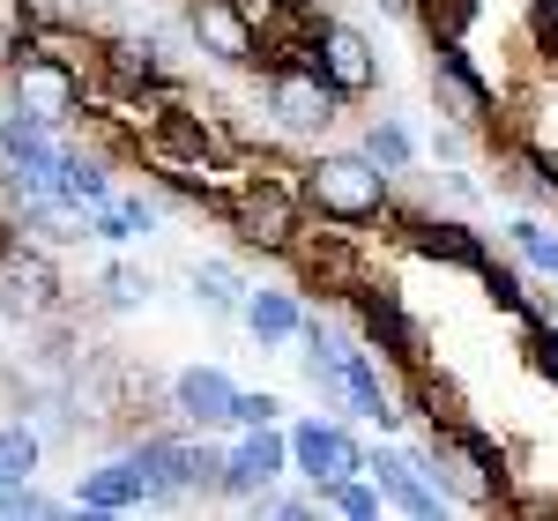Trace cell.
I'll return each mask as SVG.
<instances>
[{
	"label": "cell",
	"mask_w": 558,
	"mask_h": 521,
	"mask_svg": "<svg viewBox=\"0 0 558 521\" xmlns=\"http://www.w3.org/2000/svg\"><path fill=\"white\" fill-rule=\"evenodd\" d=\"M97 75H105L112 89H157V83H172V75H165V52H157L149 31H120V38H105V45H97Z\"/></svg>",
	"instance_id": "44dd1931"
},
{
	"label": "cell",
	"mask_w": 558,
	"mask_h": 521,
	"mask_svg": "<svg viewBox=\"0 0 558 521\" xmlns=\"http://www.w3.org/2000/svg\"><path fill=\"white\" fill-rule=\"evenodd\" d=\"M194 499H223V439L194 433Z\"/></svg>",
	"instance_id": "1f68e13d"
},
{
	"label": "cell",
	"mask_w": 558,
	"mask_h": 521,
	"mask_svg": "<svg viewBox=\"0 0 558 521\" xmlns=\"http://www.w3.org/2000/svg\"><path fill=\"white\" fill-rule=\"evenodd\" d=\"M216 209L239 231V246H254V254H291L299 231L313 223V209H305V194H299V172L291 165H268V157L223 179Z\"/></svg>",
	"instance_id": "7a4b0ae2"
},
{
	"label": "cell",
	"mask_w": 558,
	"mask_h": 521,
	"mask_svg": "<svg viewBox=\"0 0 558 521\" xmlns=\"http://www.w3.org/2000/svg\"><path fill=\"white\" fill-rule=\"evenodd\" d=\"M112 202H120V217H128L134 239H149V231H157V202H149V194H112Z\"/></svg>",
	"instance_id": "74e56055"
},
{
	"label": "cell",
	"mask_w": 558,
	"mask_h": 521,
	"mask_svg": "<svg viewBox=\"0 0 558 521\" xmlns=\"http://www.w3.org/2000/svg\"><path fill=\"white\" fill-rule=\"evenodd\" d=\"M299 194L313 223H336V231H373L395 217V172H380L365 149H313L299 165Z\"/></svg>",
	"instance_id": "6da1fadb"
},
{
	"label": "cell",
	"mask_w": 558,
	"mask_h": 521,
	"mask_svg": "<svg viewBox=\"0 0 558 521\" xmlns=\"http://www.w3.org/2000/svg\"><path fill=\"white\" fill-rule=\"evenodd\" d=\"M231 402H239V380L223 365H186L165 388V410H172L186 433H231Z\"/></svg>",
	"instance_id": "2e32d148"
},
{
	"label": "cell",
	"mask_w": 558,
	"mask_h": 521,
	"mask_svg": "<svg viewBox=\"0 0 558 521\" xmlns=\"http://www.w3.org/2000/svg\"><path fill=\"white\" fill-rule=\"evenodd\" d=\"M291 433V477H305L320 499L336 492L343 477H357L365 470V439L350 433L343 410H313V417H291L283 425Z\"/></svg>",
	"instance_id": "52a82bcc"
},
{
	"label": "cell",
	"mask_w": 558,
	"mask_h": 521,
	"mask_svg": "<svg viewBox=\"0 0 558 521\" xmlns=\"http://www.w3.org/2000/svg\"><path fill=\"white\" fill-rule=\"evenodd\" d=\"M432 157H439V165H470V128L439 120V128H432Z\"/></svg>",
	"instance_id": "d590c367"
},
{
	"label": "cell",
	"mask_w": 558,
	"mask_h": 521,
	"mask_svg": "<svg viewBox=\"0 0 558 521\" xmlns=\"http://www.w3.org/2000/svg\"><path fill=\"white\" fill-rule=\"evenodd\" d=\"M186 283H194V305H202V313L239 320V305H246V276H239V260H194Z\"/></svg>",
	"instance_id": "484cf974"
},
{
	"label": "cell",
	"mask_w": 558,
	"mask_h": 521,
	"mask_svg": "<svg viewBox=\"0 0 558 521\" xmlns=\"http://www.w3.org/2000/svg\"><path fill=\"white\" fill-rule=\"evenodd\" d=\"M299 45H305V60L328 75V89H336L343 105H365V97L380 89V52H373V38H365L357 23H343V15H313Z\"/></svg>",
	"instance_id": "ba28073f"
},
{
	"label": "cell",
	"mask_w": 558,
	"mask_h": 521,
	"mask_svg": "<svg viewBox=\"0 0 558 521\" xmlns=\"http://www.w3.org/2000/svg\"><path fill=\"white\" fill-rule=\"evenodd\" d=\"M283 477H291V433H283V425H246V433H231V447H223V499L254 507L260 492H276Z\"/></svg>",
	"instance_id": "4fadbf2b"
},
{
	"label": "cell",
	"mask_w": 558,
	"mask_h": 521,
	"mask_svg": "<svg viewBox=\"0 0 558 521\" xmlns=\"http://www.w3.org/2000/svg\"><path fill=\"white\" fill-rule=\"evenodd\" d=\"M425 470L447 492V507H476V514L507 507V462H499V447L484 433H470V425H454V417H432Z\"/></svg>",
	"instance_id": "3957f363"
},
{
	"label": "cell",
	"mask_w": 558,
	"mask_h": 521,
	"mask_svg": "<svg viewBox=\"0 0 558 521\" xmlns=\"http://www.w3.org/2000/svg\"><path fill=\"white\" fill-rule=\"evenodd\" d=\"M343 305H350V320H357V343H373L387 358V365H402V373H425V328L402 313V299L387 291V283H350L343 291Z\"/></svg>",
	"instance_id": "8fae6325"
},
{
	"label": "cell",
	"mask_w": 558,
	"mask_h": 521,
	"mask_svg": "<svg viewBox=\"0 0 558 521\" xmlns=\"http://www.w3.org/2000/svg\"><path fill=\"white\" fill-rule=\"evenodd\" d=\"M120 186H112V165L97 157V149H83V142H68L60 149V179H52V202L60 209H75V217H89V209H105Z\"/></svg>",
	"instance_id": "603a6c76"
},
{
	"label": "cell",
	"mask_w": 558,
	"mask_h": 521,
	"mask_svg": "<svg viewBox=\"0 0 558 521\" xmlns=\"http://www.w3.org/2000/svg\"><path fill=\"white\" fill-rule=\"evenodd\" d=\"M149 291H157V276L134 268V260H105V268H97V299H105V313H142Z\"/></svg>",
	"instance_id": "83f0119b"
},
{
	"label": "cell",
	"mask_w": 558,
	"mask_h": 521,
	"mask_svg": "<svg viewBox=\"0 0 558 521\" xmlns=\"http://www.w3.org/2000/svg\"><path fill=\"white\" fill-rule=\"evenodd\" d=\"M68 507H75V514H142V507H149V477H142L134 447L128 455H105L97 470H83Z\"/></svg>",
	"instance_id": "e0dca14e"
},
{
	"label": "cell",
	"mask_w": 558,
	"mask_h": 521,
	"mask_svg": "<svg viewBox=\"0 0 558 521\" xmlns=\"http://www.w3.org/2000/svg\"><path fill=\"white\" fill-rule=\"evenodd\" d=\"M529 365H536V373L558 388V320H544V328L529 336Z\"/></svg>",
	"instance_id": "8d00e7d4"
},
{
	"label": "cell",
	"mask_w": 558,
	"mask_h": 521,
	"mask_svg": "<svg viewBox=\"0 0 558 521\" xmlns=\"http://www.w3.org/2000/svg\"><path fill=\"white\" fill-rule=\"evenodd\" d=\"M507 246H514V268H521V276L558 283V223L551 217H514V223H507Z\"/></svg>",
	"instance_id": "d4e9b609"
},
{
	"label": "cell",
	"mask_w": 558,
	"mask_h": 521,
	"mask_svg": "<svg viewBox=\"0 0 558 521\" xmlns=\"http://www.w3.org/2000/svg\"><path fill=\"white\" fill-rule=\"evenodd\" d=\"M254 507H260V514H276V521H313L328 499H320V492H260Z\"/></svg>",
	"instance_id": "836d02e7"
},
{
	"label": "cell",
	"mask_w": 558,
	"mask_h": 521,
	"mask_svg": "<svg viewBox=\"0 0 558 521\" xmlns=\"http://www.w3.org/2000/svg\"><path fill=\"white\" fill-rule=\"evenodd\" d=\"M291 260H299L305 283H320V291H350V283L365 276L357 254H350V231H336V223H328V231H313V223H305L299 246H291Z\"/></svg>",
	"instance_id": "7402d4cb"
},
{
	"label": "cell",
	"mask_w": 558,
	"mask_h": 521,
	"mask_svg": "<svg viewBox=\"0 0 558 521\" xmlns=\"http://www.w3.org/2000/svg\"><path fill=\"white\" fill-rule=\"evenodd\" d=\"M343 417L373 425V433H402V395L387 380V358L373 343L343 350Z\"/></svg>",
	"instance_id": "9a60e30c"
},
{
	"label": "cell",
	"mask_w": 558,
	"mask_h": 521,
	"mask_svg": "<svg viewBox=\"0 0 558 521\" xmlns=\"http://www.w3.org/2000/svg\"><path fill=\"white\" fill-rule=\"evenodd\" d=\"M134 462H142V477H149V499H194V433L172 425V433H134Z\"/></svg>",
	"instance_id": "ac0fdd59"
},
{
	"label": "cell",
	"mask_w": 558,
	"mask_h": 521,
	"mask_svg": "<svg viewBox=\"0 0 558 521\" xmlns=\"http://www.w3.org/2000/svg\"><path fill=\"white\" fill-rule=\"evenodd\" d=\"M365 477L387 492V507H402L410 521H439L447 514V492L432 484V470H425V447H365Z\"/></svg>",
	"instance_id": "5bb4252c"
},
{
	"label": "cell",
	"mask_w": 558,
	"mask_h": 521,
	"mask_svg": "<svg viewBox=\"0 0 558 521\" xmlns=\"http://www.w3.org/2000/svg\"><path fill=\"white\" fill-rule=\"evenodd\" d=\"M246 425H291V402L268 388H239V402H231V433H246Z\"/></svg>",
	"instance_id": "4dcf8cb0"
},
{
	"label": "cell",
	"mask_w": 558,
	"mask_h": 521,
	"mask_svg": "<svg viewBox=\"0 0 558 521\" xmlns=\"http://www.w3.org/2000/svg\"><path fill=\"white\" fill-rule=\"evenodd\" d=\"M38 470H45V433H38V417H8V425H0V492L38 484Z\"/></svg>",
	"instance_id": "cb8c5ba5"
},
{
	"label": "cell",
	"mask_w": 558,
	"mask_h": 521,
	"mask_svg": "<svg viewBox=\"0 0 558 521\" xmlns=\"http://www.w3.org/2000/svg\"><path fill=\"white\" fill-rule=\"evenodd\" d=\"M328 514H343V521H380V514H387V492L365 477V470H357V477H343L336 492H328Z\"/></svg>",
	"instance_id": "f546056e"
},
{
	"label": "cell",
	"mask_w": 558,
	"mask_h": 521,
	"mask_svg": "<svg viewBox=\"0 0 558 521\" xmlns=\"http://www.w3.org/2000/svg\"><path fill=\"white\" fill-rule=\"evenodd\" d=\"M402 239H410V254L439 260V268H470V276L492 268L484 231H470V223H454V217H402Z\"/></svg>",
	"instance_id": "d6986e66"
},
{
	"label": "cell",
	"mask_w": 558,
	"mask_h": 521,
	"mask_svg": "<svg viewBox=\"0 0 558 521\" xmlns=\"http://www.w3.org/2000/svg\"><path fill=\"white\" fill-rule=\"evenodd\" d=\"M432 105H439V120H454L470 134H484L499 120V89H492V75L476 68V52L462 38H432Z\"/></svg>",
	"instance_id": "30bf717a"
},
{
	"label": "cell",
	"mask_w": 558,
	"mask_h": 521,
	"mask_svg": "<svg viewBox=\"0 0 558 521\" xmlns=\"http://www.w3.org/2000/svg\"><path fill=\"white\" fill-rule=\"evenodd\" d=\"M305 8H320V0H305Z\"/></svg>",
	"instance_id": "60d3db41"
},
{
	"label": "cell",
	"mask_w": 558,
	"mask_h": 521,
	"mask_svg": "<svg viewBox=\"0 0 558 521\" xmlns=\"http://www.w3.org/2000/svg\"><path fill=\"white\" fill-rule=\"evenodd\" d=\"M0 514L8 521H52V514H68V499H52L38 484H15V492H0Z\"/></svg>",
	"instance_id": "d6a6232c"
},
{
	"label": "cell",
	"mask_w": 558,
	"mask_h": 521,
	"mask_svg": "<svg viewBox=\"0 0 558 521\" xmlns=\"http://www.w3.org/2000/svg\"><path fill=\"white\" fill-rule=\"evenodd\" d=\"M8 239H15V209L0 202V246H8Z\"/></svg>",
	"instance_id": "ab89813d"
},
{
	"label": "cell",
	"mask_w": 558,
	"mask_h": 521,
	"mask_svg": "<svg viewBox=\"0 0 558 521\" xmlns=\"http://www.w3.org/2000/svg\"><path fill=\"white\" fill-rule=\"evenodd\" d=\"M0 83H8V105L38 112V120H52V128H75V120L89 112V83H97V68L68 60V52H52V45H31Z\"/></svg>",
	"instance_id": "5b68a950"
},
{
	"label": "cell",
	"mask_w": 558,
	"mask_h": 521,
	"mask_svg": "<svg viewBox=\"0 0 558 521\" xmlns=\"http://www.w3.org/2000/svg\"><path fill=\"white\" fill-rule=\"evenodd\" d=\"M60 149H68V128H52L38 112H23V105L0 112V172L15 186V202H52Z\"/></svg>",
	"instance_id": "8992f818"
},
{
	"label": "cell",
	"mask_w": 558,
	"mask_h": 521,
	"mask_svg": "<svg viewBox=\"0 0 558 521\" xmlns=\"http://www.w3.org/2000/svg\"><path fill=\"white\" fill-rule=\"evenodd\" d=\"M60 305H68V283H60L52 246H38V239L15 231V239L0 246V313H15V320L45 328V320H60Z\"/></svg>",
	"instance_id": "9c48e42d"
},
{
	"label": "cell",
	"mask_w": 558,
	"mask_h": 521,
	"mask_svg": "<svg viewBox=\"0 0 558 521\" xmlns=\"http://www.w3.org/2000/svg\"><path fill=\"white\" fill-rule=\"evenodd\" d=\"M38 23H45L38 0H0V75H8V68L38 45Z\"/></svg>",
	"instance_id": "f1b7e54d"
},
{
	"label": "cell",
	"mask_w": 558,
	"mask_h": 521,
	"mask_svg": "<svg viewBox=\"0 0 558 521\" xmlns=\"http://www.w3.org/2000/svg\"><path fill=\"white\" fill-rule=\"evenodd\" d=\"M239 328H246V336H254L260 350L299 343V328H305V299H299V291H283V283H246Z\"/></svg>",
	"instance_id": "ffe728a7"
},
{
	"label": "cell",
	"mask_w": 558,
	"mask_h": 521,
	"mask_svg": "<svg viewBox=\"0 0 558 521\" xmlns=\"http://www.w3.org/2000/svg\"><path fill=\"white\" fill-rule=\"evenodd\" d=\"M380 15H395V23H410V15H425V0H373Z\"/></svg>",
	"instance_id": "f35d334b"
},
{
	"label": "cell",
	"mask_w": 558,
	"mask_h": 521,
	"mask_svg": "<svg viewBox=\"0 0 558 521\" xmlns=\"http://www.w3.org/2000/svg\"><path fill=\"white\" fill-rule=\"evenodd\" d=\"M357 149H365L380 172H395V179L417 165V134H410V120H395V112H373L365 134H357Z\"/></svg>",
	"instance_id": "4316f807"
},
{
	"label": "cell",
	"mask_w": 558,
	"mask_h": 521,
	"mask_svg": "<svg viewBox=\"0 0 558 521\" xmlns=\"http://www.w3.org/2000/svg\"><path fill=\"white\" fill-rule=\"evenodd\" d=\"M260 112L299 142H320V134L343 120V97L328 89V75L305 60V45H276L268 68H260Z\"/></svg>",
	"instance_id": "277c9868"
},
{
	"label": "cell",
	"mask_w": 558,
	"mask_h": 521,
	"mask_svg": "<svg viewBox=\"0 0 558 521\" xmlns=\"http://www.w3.org/2000/svg\"><path fill=\"white\" fill-rule=\"evenodd\" d=\"M179 15H186V38H194L202 60H216V68H268V38L239 15V0H179Z\"/></svg>",
	"instance_id": "7c38bea8"
},
{
	"label": "cell",
	"mask_w": 558,
	"mask_h": 521,
	"mask_svg": "<svg viewBox=\"0 0 558 521\" xmlns=\"http://www.w3.org/2000/svg\"><path fill=\"white\" fill-rule=\"evenodd\" d=\"M529 38L544 60H558V0H529Z\"/></svg>",
	"instance_id": "e575fe53"
}]
</instances>
